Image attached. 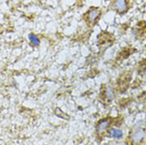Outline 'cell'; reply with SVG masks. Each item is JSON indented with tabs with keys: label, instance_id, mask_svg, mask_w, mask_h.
I'll return each mask as SVG.
<instances>
[{
	"label": "cell",
	"instance_id": "1",
	"mask_svg": "<svg viewBox=\"0 0 146 145\" xmlns=\"http://www.w3.org/2000/svg\"><path fill=\"white\" fill-rule=\"evenodd\" d=\"M101 14H102V11L99 8L93 7L91 8L88 11L86 16H87V19H88V22L90 23H94L98 20V18L100 17Z\"/></svg>",
	"mask_w": 146,
	"mask_h": 145
},
{
	"label": "cell",
	"instance_id": "2",
	"mask_svg": "<svg viewBox=\"0 0 146 145\" xmlns=\"http://www.w3.org/2000/svg\"><path fill=\"white\" fill-rule=\"evenodd\" d=\"M113 7L118 13H125L129 8V0H114Z\"/></svg>",
	"mask_w": 146,
	"mask_h": 145
},
{
	"label": "cell",
	"instance_id": "3",
	"mask_svg": "<svg viewBox=\"0 0 146 145\" xmlns=\"http://www.w3.org/2000/svg\"><path fill=\"white\" fill-rule=\"evenodd\" d=\"M110 123V121L109 119H103L99 121L97 126V131L99 134H102V132H104L106 130V128L109 127Z\"/></svg>",
	"mask_w": 146,
	"mask_h": 145
},
{
	"label": "cell",
	"instance_id": "4",
	"mask_svg": "<svg viewBox=\"0 0 146 145\" xmlns=\"http://www.w3.org/2000/svg\"><path fill=\"white\" fill-rule=\"evenodd\" d=\"M145 136V132L143 129H140V130L137 131L136 132H134V134L133 135L132 139H133V141L135 142V143H139L142 140L144 137Z\"/></svg>",
	"mask_w": 146,
	"mask_h": 145
},
{
	"label": "cell",
	"instance_id": "5",
	"mask_svg": "<svg viewBox=\"0 0 146 145\" xmlns=\"http://www.w3.org/2000/svg\"><path fill=\"white\" fill-rule=\"evenodd\" d=\"M109 135L110 137L115 138V139H120L123 136L122 131L117 128H110L109 130Z\"/></svg>",
	"mask_w": 146,
	"mask_h": 145
},
{
	"label": "cell",
	"instance_id": "6",
	"mask_svg": "<svg viewBox=\"0 0 146 145\" xmlns=\"http://www.w3.org/2000/svg\"><path fill=\"white\" fill-rule=\"evenodd\" d=\"M28 38H29V41L33 44L34 46H38V45L40 44V39H39V37L36 36V35H35V34L30 33V34H29V36H28Z\"/></svg>",
	"mask_w": 146,
	"mask_h": 145
},
{
	"label": "cell",
	"instance_id": "7",
	"mask_svg": "<svg viewBox=\"0 0 146 145\" xmlns=\"http://www.w3.org/2000/svg\"><path fill=\"white\" fill-rule=\"evenodd\" d=\"M106 98H109V99H112L113 98V95H114V93H113V89L111 87H107L106 91Z\"/></svg>",
	"mask_w": 146,
	"mask_h": 145
}]
</instances>
